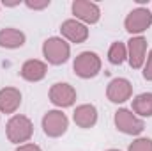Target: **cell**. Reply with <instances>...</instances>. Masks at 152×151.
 <instances>
[{
    "mask_svg": "<svg viewBox=\"0 0 152 151\" xmlns=\"http://www.w3.org/2000/svg\"><path fill=\"white\" fill-rule=\"evenodd\" d=\"M73 121L76 123V126L80 128H92L97 123V109L90 103H83L78 105L73 112Z\"/></svg>",
    "mask_w": 152,
    "mask_h": 151,
    "instance_id": "cell-14",
    "label": "cell"
},
{
    "mask_svg": "<svg viewBox=\"0 0 152 151\" xmlns=\"http://www.w3.org/2000/svg\"><path fill=\"white\" fill-rule=\"evenodd\" d=\"M106 151H120V150H106Z\"/></svg>",
    "mask_w": 152,
    "mask_h": 151,
    "instance_id": "cell-22",
    "label": "cell"
},
{
    "mask_svg": "<svg viewBox=\"0 0 152 151\" xmlns=\"http://www.w3.org/2000/svg\"><path fill=\"white\" fill-rule=\"evenodd\" d=\"M143 71V78L145 80H149V82H152V50L147 53V59H145V64H143V68H142Z\"/></svg>",
    "mask_w": 152,
    "mask_h": 151,
    "instance_id": "cell-19",
    "label": "cell"
},
{
    "mask_svg": "<svg viewBox=\"0 0 152 151\" xmlns=\"http://www.w3.org/2000/svg\"><path fill=\"white\" fill-rule=\"evenodd\" d=\"M113 123L118 132L126 133V135H140L145 130V123L142 117H138L136 114L129 109H118L115 112Z\"/></svg>",
    "mask_w": 152,
    "mask_h": 151,
    "instance_id": "cell-4",
    "label": "cell"
},
{
    "mask_svg": "<svg viewBox=\"0 0 152 151\" xmlns=\"http://www.w3.org/2000/svg\"><path fill=\"white\" fill-rule=\"evenodd\" d=\"M21 105V93L16 87H4L0 89V112L14 114Z\"/></svg>",
    "mask_w": 152,
    "mask_h": 151,
    "instance_id": "cell-13",
    "label": "cell"
},
{
    "mask_svg": "<svg viewBox=\"0 0 152 151\" xmlns=\"http://www.w3.org/2000/svg\"><path fill=\"white\" fill-rule=\"evenodd\" d=\"M48 73V66L46 62L39 61V59H28L21 64V70H20V75L23 80L27 82H41Z\"/></svg>",
    "mask_w": 152,
    "mask_h": 151,
    "instance_id": "cell-12",
    "label": "cell"
},
{
    "mask_svg": "<svg viewBox=\"0 0 152 151\" xmlns=\"http://www.w3.org/2000/svg\"><path fill=\"white\" fill-rule=\"evenodd\" d=\"M27 41V36L14 27H7L0 30V46L7 48V50H14V48H21Z\"/></svg>",
    "mask_w": 152,
    "mask_h": 151,
    "instance_id": "cell-15",
    "label": "cell"
},
{
    "mask_svg": "<svg viewBox=\"0 0 152 151\" xmlns=\"http://www.w3.org/2000/svg\"><path fill=\"white\" fill-rule=\"evenodd\" d=\"M127 62L133 70H142L147 59V39L143 36H133L127 41Z\"/></svg>",
    "mask_w": 152,
    "mask_h": 151,
    "instance_id": "cell-9",
    "label": "cell"
},
{
    "mask_svg": "<svg viewBox=\"0 0 152 151\" xmlns=\"http://www.w3.org/2000/svg\"><path fill=\"white\" fill-rule=\"evenodd\" d=\"M25 5L28 9H34V11H41V9H46L50 5V0H27Z\"/></svg>",
    "mask_w": 152,
    "mask_h": 151,
    "instance_id": "cell-20",
    "label": "cell"
},
{
    "mask_svg": "<svg viewBox=\"0 0 152 151\" xmlns=\"http://www.w3.org/2000/svg\"><path fill=\"white\" fill-rule=\"evenodd\" d=\"M152 25V11L149 7H136L133 9L126 20H124V27L129 34L133 36H140L143 34L149 27Z\"/></svg>",
    "mask_w": 152,
    "mask_h": 151,
    "instance_id": "cell-5",
    "label": "cell"
},
{
    "mask_svg": "<svg viewBox=\"0 0 152 151\" xmlns=\"http://www.w3.org/2000/svg\"><path fill=\"white\" fill-rule=\"evenodd\" d=\"M127 151H152V139H149V137H138V139H134L129 144Z\"/></svg>",
    "mask_w": 152,
    "mask_h": 151,
    "instance_id": "cell-18",
    "label": "cell"
},
{
    "mask_svg": "<svg viewBox=\"0 0 152 151\" xmlns=\"http://www.w3.org/2000/svg\"><path fill=\"white\" fill-rule=\"evenodd\" d=\"M16 151H42L39 148L37 144H34V142H27V144H21V146H18Z\"/></svg>",
    "mask_w": 152,
    "mask_h": 151,
    "instance_id": "cell-21",
    "label": "cell"
},
{
    "mask_svg": "<svg viewBox=\"0 0 152 151\" xmlns=\"http://www.w3.org/2000/svg\"><path fill=\"white\" fill-rule=\"evenodd\" d=\"M131 110L138 117H152V93H142L134 96Z\"/></svg>",
    "mask_w": 152,
    "mask_h": 151,
    "instance_id": "cell-16",
    "label": "cell"
},
{
    "mask_svg": "<svg viewBox=\"0 0 152 151\" xmlns=\"http://www.w3.org/2000/svg\"><path fill=\"white\" fill-rule=\"evenodd\" d=\"M133 96V85L127 78H113L108 87H106V98L112 101V103H124L127 100H131Z\"/></svg>",
    "mask_w": 152,
    "mask_h": 151,
    "instance_id": "cell-10",
    "label": "cell"
},
{
    "mask_svg": "<svg viewBox=\"0 0 152 151\" xmlns=\"http://www.w3.org/2000/svg\"><path fill=\"white\" fill-rule=\"evenodd\" d=\"M5 135H7L9 142H12V144H18V146L27 144L30 141V137L34 135V124L27 115L14 114L5 124Z\"/></svg>",
    "mask_w": 152,
    "mask_h": 151,
    "instance_id": "cell-1",
    "label": "cell"
},
{
    "mask_svg": "<svg viewBox=\"0 0 152 151\" xmlns=\"http://www.w3.org/2000/svg\"><path fill=\"white\" fill-rule=\"evenodd\" d=\"M60 34L66 41L80 44V43H85L88 39V27L75 18H69L60 25Z\"/></svg>",
    "mask_w": 152,
    "mask_h": 151,
    "instance_id": "cell-11",
    "label": "cell"
},
{
    "mask_svg": "<svg viewBox=\"0 0 152 151\" xmlns=\"http://www.w3.org/2000/svg\"><path fill=\"white\" fill-rule=\"evenodd\" d=\"M42 132L51 137V139H57V137H62L67 128H69V119L67 115L62 112V110H48V112L42 115Z\"/></svg>",
    "mask_w": 152,
    "mask_h": 151,
    "instance_id": "cell-6",
    "label": "cell"
},
{
    "mask_svg": "<svg viewBox=\"0 0 152 151\" xmlns=\"http://www.w3.org/2000/svg\"><path fill=\"white\" fill-rule=\"evenodd\" d=\"M101 57L96 52H81L78 53L73 62V71L80 78H94L101 71Z\"/></svg>",
    "mask_w": 152,
    "mask_h": 151,
    "instance_id": "cell-3",
    "label": "cell"
},
{
    "mask_svg": "<svg viewBox=\"0 0 152 151\" xmlns=\"http://www.w3.org/2000/svg\"><path fill=\"white\" fill-rule=\"evenodd\" d=\"M42 55H44L48 64L60 66V64L69 61V57H71V44L62 36L60 38L58 36L48 38L42 43Z\"/></svg>",
    "mask_w": 152,
    "mask_h": 151,
    "instance_id": "cell-2",
    "label": "cell"
},
{
    "mask_svg": "<svg viewBox=\"0 0 152 151\" xmlns=\"http://www.w3.org/2000/svg\"><path fill=\"white\" fill-rule=\"evenodd\" d=\"M73 14H75V20L85 23V25H94L99 21L101 18V9L96 2H90V0H75L73 5Z\"/></svg>",
    "mask_w": 152,
    "mask_h": 151,
    "instance_id": "cell-8",
    "label": "cell"
},
{
    "mask_svg": "<svg viewBox=\"0 0 152 151\" xmlns=\"http://www.w3.org/2000/svg\"><path fill=\"white\" fill-rule=\"evenodd\" d=\"M50 101L58 107V109H67V107H73L76 101V89L71 84H66V82H57L50 87Z\"/></svg>",
    "mask_w": 152,
    "mask_h": 151,
    "instance_id": "cell-7",
    "label": "cell"
},
{
    "mask_svg": "<svg viewBox=\"0 0 152 151\" xmlns=\"http://www.w3.org/2000/svg\"><path fill=\"white\" fill-rule=\"evenodd\" d=\"M108 61L113 64V66H120L127 61V46L126 43H120V41H115L110 44V50H108Z\"/></svg>",
    "mask_w": 152,
    "mask_h": 151,
    "instance_id": "cell-17",
    "label": "cell"
}]
</instances>
